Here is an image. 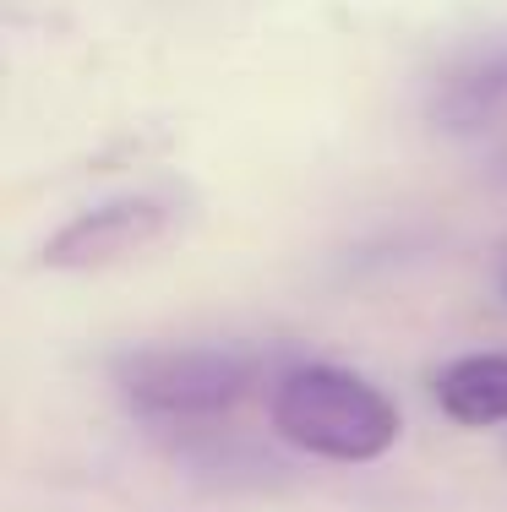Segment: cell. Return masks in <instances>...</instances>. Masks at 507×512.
Masks as SVG:
<instances>
[{
	"mask_svg": "<svg viewBox=\"0 0 507 512\" xmlns=\"http://www.w3.org/2000/svg\"><path fill=\"white\" fill-rule=\"evenodd\" d=\"M431 393L453 425H469V431L507 425V355H464L442 365Z\"/></svg>",
	"mask_w": 507,
	"mask_h": 512,
	"instance_id": "obj_5",
	"label": "cell"
},
{
	"mask_svg": "<svg viewBox=\"0 0 507 512\" xmlns=\"http://www.w3.org/2000/svg\"><path fill=\"white\" fill-rule=\"evenodd\" d=\"M169 224H175V213H169L164 197H148V191L110 197V202L88 207V213L66 218L39 246V267L44 273H93V267H110L120 256L153 246Z\"/></svg>",
	"mask_w": 507,
	"mask_h": 512,
	"instance_id": "obj_3",
	"label": "cell"
},
{
	"mask_svg": "<svg viewBox=\"0 0 507 512\" xmlns=\"http://www.w3.org/2000/svg\"><path fill=\"white\" fill-rule=\"evenodd\" d=\"M115 387L153 420H208L257 387V355L229 344H153L115 360Z\"/></svg>",
	"mask_w": 507,
	"mask_h": 512,
	"instance_id": "obj_2",
	"label": "cell"
},
{
	"mask_svg": "<svg viewBox=\"0 0 507 512\" xmlns=\"http://www.w3.org/2000/svg\"><path fill=\"white\" fill-rule=\"evenodd\" d=\"M268 420L295 453L328 463H377L404 431L393 398L344 365H289L273 382Z\"/></svg>",
	"mask_w": 507,
	"mask_h": 512,
	"instance_id": "obj_1",
	"label": "cell"
},
{
	"mask_svg": "<svg viewBox=\"0 0 507 512\" xmlns=\"http://www.w3.org/2000/svg\"><path fill=\"white\" fill-rule=\"evenodd\" d=\"M507 109V28L480 33L475 44L448 55V66L431 82L426 115L442 131H480L486 120H497Z\"/></svg>",
	"mask_w": 507,
	"mask_h": 512,
	"instance_id": "obj_4",
	"label": "cell"
},
{
	"mask_svg": "<svg viewBox=\"0 0 507 512\" xmlns=\"http://www.w3.org/2000/svg\"><path fill=\"white\" fill-rule=\"evenodd\" d=\"M497 180H502V186H507V153L497 158Z\"/></svg>",
	"mask_w": 507,
	"mask_h": 512,
	"instance_id": "obj_6",
	"label": "cell"
}]
</instances>
